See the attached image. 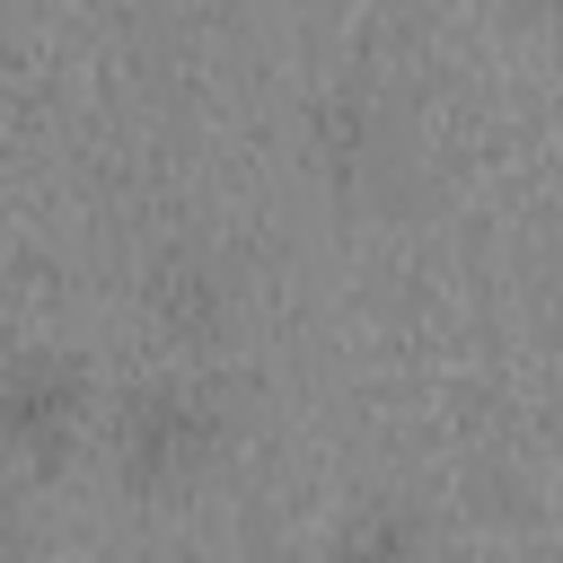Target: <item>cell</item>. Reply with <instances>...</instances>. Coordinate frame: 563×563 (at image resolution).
<instances>
[{"instance_id": "6da1fadb", "label": "cell", "mask_w": 563, "mask_h": 563, "mask_svg": "<svg viewBox=\"0 0 563 563\" xmlns=\"http://www.w3.org/2000/svg\"><path fill=\"white\" fill-rule=\"evenodd\" d=\"M220 440H229V396L211 378H194V369H158L141 387H123L114 413H106V449H114V475L132 493L194 484L220 457Z\"/></svg>"}, {"instance_id": "7a4b0ae2", "label": "cell", "mask_w": 563, "mask_h": 563, "mask_svg": "<svg viewBox=\"0 0 563 563\" xmlns=\"http://www.w3.org/2000/svg\"><path fill=\"white\" fill-rule=\"evenodd\" d=\"M88 431V369L53 343L0 352V449L26 466H62Z\"/></svg>"}, {"instance_id": "3957f363", "label": "cell", "mask_w": 563, "mask_h": 563, "mask_svg": "<svg viewBox=\"0 0 563 563\" xmlns=\"http://www.w3.org/2000/svg\"><path fill=\"white\" fill-rule=\"evenodd\" d=\"M141 299H150V317H158L176 343H211V334L238 317V273H229V255H220V246L176 238V246H158V255H150Z\"/></svg>"}, {"instance_id": "277c9868", "label": "cell", "mask_w": 563, "mask_h": 563, "mask_svg": "<svg viewBox=\"0 0 563 563\" xmlns=\"http://www.w3.org/2000/svg\"><path fill=\"white\" fill-rule=\"evenodd\" d=\"M317 158H325V176L334 185H361L369 176V158L387 150V114H378V88H361V79H334L325 97H317Z\"/></svg>"}, {"instance_id": "5b68a950", "label": "cell", "mask_w": 563, "mask_h": 563, "mask_svg": "<svg viewBox=\"0 0 563 563\" xmlns=\"http://www.w3.org/2000/svg\"><path fill=\"white\" fill-rule=\"evenodd\" d=\"M325 563H440V537H431L405 501H361V510L334 528Z\"/></svg>"}]
</instances>
